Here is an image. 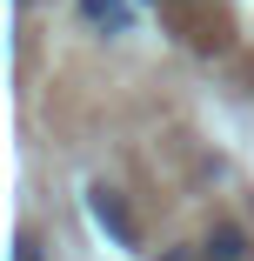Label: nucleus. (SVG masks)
Wrapping results in <instances>:
<instances>
[{
  "instance_id": "f257e3e1",
  "label": "nucleus",
  "mask_w": 254,
  "mask_h": 261,
  "mask_svg": "<svg viewBox=\"0 0 254 261\" xmlns=\"http://www.w3.org/2000/svg\"><path fill=\"white\" fill-rule=\"evenodd\" d=\"M87 215L114 234V248H140V234H134V221H127V207H121L114 188H87Z\"/></svg>"
},
{
  "instance_id": "f03ea898",
  "label": "nucleus",
  "mask_w": 254,
  "mask_h": 261,
  "mask_svg": "<svg viewBox=\"0 0 254 261\" xmlns=\"http://www.w3.org/2000/svg\"><path fill=\"white\" fill-rule=\"evenodd\" d=\"M80 20L100 27V34H121L127 27V0H80Z\"/></svg>"
},
{
  "instance_id": "7ed1b4c3",
  "label": "nucleus",
  "mask_w": 254,
  "mask_h": 261,
  "mask_svg": "<svg viewBox=\"0 0 254 261\" xmlns=\"http://www.w3.org/2000/svg\"><path fill=\"white\" fill-rule=\"evenodd\" d=\"M241 254H247V234L241 228H214L208 234V261H241Z\"/></svg>"
},
{
  "instance_id": "20e7f679",
  "label": "nucleus",
  "mask_w": 254,
  "mask_h": 261,
  "mask_svg": "<svg viewBox=\"0 0 254 261\" xmlns=\"http://www.w3.org/2000/svg\"><path fill=\"white\" fill-rule=\"evenodd\" d=\"M14 261H40V254H34V241H14Z\"/></svg>"
},
{
  "instance_id": "39448f33",
  "label": "nucleus",
  "mask_w": 254,
  "mask_h": 261,
  "mask_svg": "<svg viewBox=\"0 0 254 261\" xmlns=\"http://www.w3.org/2000/svg\"><path fill=\"white\" fill-rule=\"evenodd\" d=\"M167 261H187V254H167Z\"/></svg>"
}]
</instances>
